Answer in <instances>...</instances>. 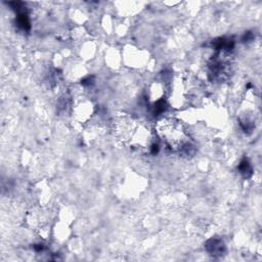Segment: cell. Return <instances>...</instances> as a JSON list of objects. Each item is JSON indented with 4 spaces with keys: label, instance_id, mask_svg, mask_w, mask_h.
I'll use <instances>...</instances> for the list:
<instances>
[{
    "label": "cell",
    "instance_id": "6da1fadb",
    "mask_svg": "<svg viewBox=\"0 0 262 262\" xmlns=\"http://www.w3.org/2000/svg\"><path fill=\"white\" fill-rule=\"evenodd\" d=\"M158 132L171 148L180 149L186 143V134L183 127L174 119H163L160 121Z\"/></svg>",
    "mask_w": 262,
    "mask_h": 262
}]
</instances>
